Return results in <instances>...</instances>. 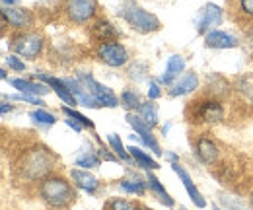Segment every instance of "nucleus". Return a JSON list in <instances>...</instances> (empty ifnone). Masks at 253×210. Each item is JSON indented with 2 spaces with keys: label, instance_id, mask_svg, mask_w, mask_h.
Instances as JSON below:
<instances>
[{
  "label": "nucleus",
  "instance_id": "39",
  "mask_svg": "<svg viewBox=\"0 0 253 210\" xmlns=\"http://www.w3.org/2000/svg\"><path fill=\"white\" fill-rule=\"evenodd\" d=\"M166 158H168L171 164H177V156H175L173 152H168V154H166Z\"/></svg>",
  "mask_w": 253,
  "mask_h": 210
},
{
  "label": "nucleus",
  "instance_id": "20",
  "mask_svg": "<svg viewBox=\"0 0 253 210\" xmlns=\"http://www.w3.org/2000/svg\"><path fill=\"white\" fill-rule=\"evenodd\" d=\"M126 150H128V154H130V158L136 162V166H138V168L148 169V171H150V169H158L160 168L158 162H156V160H152L146 152H142L138 146H128Z\"/></svg>",
  "mask_w": 253,
  "mask_h": 210
},
{
  "label": "nucleus",
  "instance_id": "33",
  "mask_svg": "<svg viewBox=\"0 0 253 210\" xmlns=\"http://www.w3.org/2000/svg\"><path fill=\"white\" fill-rule=\"evenodd\" d=\"M6 62H8V66H10L12 70H16V72H22V70H26V64H24L22 60L18 59L16 55H8V57H6Z\"/></svg>",
  "mask_w": 253,
  "mask_h": 210
},
{
  "label": "nucleus",
  "instance_id": "42",
  "mask_svg": "<svg viewBox=\"0 0 253 210\" xmlns=\"http://www.w3.org/2000/svg\"><path fill=\"white\" fill-rule=\"evenodd\" d=\"M212 210H220V209H218V207H216V205H214V207H212Z\"/></svg>",
  "mask_w": 253,
  "mask_h": 210
},
{
  "label": "nucleus",
  "instance_id": "29",
  "mask_svg": "<svg viewBox=\"0 0 253 210\" xmlns=\"http://www.w3.org/2000/svg\"><path fill=\"white\" fill-rule=\"evenodd\" d=\"M63 113L68 117V119H74V121H78L82 126H88V128H94V123L88 119V117H84L82 113H78V111H74L72 107H68V105H64L63 107Z\"/></svg>",
  "mask_w": 253,
  "mask_h": 210
},
{
  "label": "nucleus",
  "instance_id": "17",
  "mask_svg": "<svg viewBox=\"0 0 253 210\" xmlns=\"http://www.w3.org/2000/svg\"><path fill=\"white\" fill-rule=\"evenodd\" d=\"M70 179L74 181V185H76L78 189H82V191H86V193H95V189H97V185H99V181L95 179L92 173L82 171V169H72V171H70Z\"/></svg>",
  "mask_w": 253,
  "mask_h": 210
},
{
  "label": "nucleus",
  "instance_id": "34",
  "mask_svg": "<svg viewBox=\"0 0 253 210\" xmlns=\"http://www.w3.org/2000/svg\"><path fill=\"white\" fill-rule=\"evenodd\" d=\"M12 99H20V101H26V103H32V105H43L41 99L33 97V95H28V93H20V95H12Z\"/></svg>",
  "mask_w": 253,
  "mask_h": 210
},
{
  "label": "nucleus",
  "instance_id": "2",
  "mask_svg": "<svg viewBox=\"0 0 253 210\" xmlns=\"http://www.w3.org/2000/svg\"><path fill=\"white\" fill-rule=\"evenodd\" d=\"M53 164H55V158L47 148H33L20 160V171L26 179L35 181L43 177L45 173H49Z\"/></svg>",
  "mask_w": 253,
  "mask_h": 210
},
{
  "label": "nucleus",
  "instance_id": "30",
  "mask_svg": "<svg viewBox=\"0 0 253 210\" xmlns=\"http://www.w3.org/2000/svg\"><path fill=\"white\" fill-rule=\"evenodd\" d=\"M109 210H138V207L128 201H123V199H115L109 203Z\"/></svg>",
  "mask_w": 253,
  "mask_h": 210
},
{
  "label": "nucleus",
  "instance_id": "23",
  "mask_svg": "<svg viewBox=\"0 0 253 210\" xmlns=\"http://www.w3.org/2000/svg\"><path fill=\"white\" fill-rule=\"evenodd\" d=\"M119 187H121L125 193L138 195V197H142V195H144V191H146V183L140 179V177H134V179H121Z\"/></svg>",
  "mask_w": 253,
  "mask_h": 210
},
{
  "label": "nucleus",
  "instance_id": "26",
  "mask_svg": "<svg viewBox=\"0 0 253 210\" xmlns=\"http://www.w3.org/2000/svg\"><path fill=\"white\" fill-rule=\"evenodd\" d=\"M30 117H32L37 125H41V126H51L53 123H55V115H51L49 111H45V109H35L30 113Z\"/></svg>",
  "mask_w": 253,
  "mask_h": 210
},
{
  "label": "nucleus",
  "instance_id": "27",
  "mask_svg": "<svg viewBox=\"0 0 253 210\" xmlns=\"http://www.w3.org/2000/svg\"><path fill=\"white\" fill-rule=\"evenodd\" d=\"M121 105H125L126 109H138L140 107V97L134 90H125L121 93Z\"/></svg>",
  "mask_w": 253,
  "mask_h": 210
},
{
  "label": "nucleus",
  "instance_id": "31",
  "mask_svg": "<svg viewBox=\"0 0 253 210\" xmlns=\"http://www.w3.org/2000/svg\"><path fill=\"white\" fill-rule=\"evenodd\" d=\"M220 201H222V205L226 207V210H248L244 203H240V201H236V199H232V197H220Z\"/></svg>",
  "mask_w": 253,
  "mask_h": 210
},
{
  "label": "nucleus",
  "instance_id": "7",
  "mask_svg": "<svg viewBox=\"0 0 253 210\" xmlns=\"http://www.w3.org/2000/svg\"><path fill=\"white\" fill-rule=\"evenodd\" d=\"M222 18H224V12H222L220 6H216V4H207V6H203V10L199 12V18H197V31L199 33H209V31H212V28H216V26H220L222 24Z\"/></svg>",
  "mask_w": 253,
  "mask_h": 210
},
{
  "label": "nucleus",
  "instance_id": "37",
  "mask_svg": "<svg viewBox=\"0 0 253 210\" xmlns=\"http://www.w3.org/2000/svg\"><path fill=\"white\" fill-rule=\"evenodd\" d=\"M66 125H68V126H72L76 132H80V130H82V125H80L78 121H74V119H66Z\"/></svg>",
  "mask_w": 253,
  "mask_h": 210
},
{
  "label": "nucleus",
  "instance_id": "11",
  "mask_svg": "<svg viewBox=\"0 0 253 210\" xmlns=\"http://www.w3.org/2000/svg\"><path fill=\"white\" fill-rule=\"evenodd\" d=\"M95 14L94 0H68V16L76 24H86Z\"/></svg>",
  "mask_w": 253,
  "mask_h": 210
},
{
  "label": "nucleus",
  "instance_id": "10",
  "mask_svg": "<svg viewBox=\"0 0 253 210\" xmlns=\"http://www.w3.org/2000/svg\"><path fill=\"white\" fill-rule=\"evenodd\" d=\"M99 59L109 66H123L128 60V53L121 43H103L99 47Z\"/></svg>",
  "mask_w": 253,
  "mask_h": 210
},
{
  "label": "nucleus",
  "instance_id": "6",
  "mask_svg": "<svg viewBox=\"0 0 253 210\" xmlns=\"http://www.w3.org/2000/svg\"><path fill=\"white\" fill-rule=\"evenodd\" d=\"M78 78H80V82H84V84L88 86V90L94 93V97L97 99L99 105H105V107H117V105H119L117 95L109 90L107 86L99 84L92 74H84V72H82V74H78Z\"/></svg>",
  "mask_w": 253,
  "mask_h": 210
},
{
  "label": "nucleus",
  "instance_id": "38",
  "mask_svg": "<svg viewBox=\"0 0 253 210\" xmlns=\"http://www.w3.org/2000/svg\"><path fill=\"white\" fill-rule=\"evenodd\" d=\"M20 0H2V8H14Z\"/></svg>",
  "mask_w": 253,
  "mask_h": 210
},
{
  "label": "nucleus",
  "instance_id": "4",
  "mask_svg": "<svg viewBox=\"0 0 253 210\" xmlns=\"http://www.w3.org/2000/svg\"><path fill=\"white\" fill-rule=\"evenodd\" d=\"M187 115L191 117L189 121L216 125L224 119V109L216 99H199V101H191Z\"/></svg>",
  "mask_w": 253,
  "mask_h": 210
},
{
  "label": "nucleus",
  "instance_id": "41",
  "mask_svg": "<svg viewBox=\"0 0 253 210\" xmlns=\"http://www.w3.org/2000/svg\"><path fill=\"white\" fill-rule=\"evenodd\" d=\"M140 210H152V209H148V207H140Z\"/></svg>",
  "mask_w": 253,
  "mask_h": 210
},
{
  "label": "nucleus",
  "instance_id": "15",
  "mask_svg": "<svg viewBox=\"0 0 253 210\" xmlns=\"http://www.w3.org/2000/svg\"><path fill=\"white\" fill-rule=\"evenodd\" d=\"M16 90H20L22 93L28 95H45L49 93V86L43 82H32V80H24V78H10L8 80Z\"/></svg>",
  "mask_w": 253,
  "mask_h": 210
},
{
  "label": "nucleus",
  "instance_id": "19",
  "mask_svg": "<svg viewBox=\"0 0 253 210\" xmlns=\"http://www.w3.org/2000/svg\"><path fill=\"white\" fill-rule=\"evenodd\" d=\"M199 88V78H197V74L195 72H187L173 88H171V95L173 97H177V95H187V93H191V91H195Z\"/></svg>",
  "mask_w": 253,
  "mask_h": 210
},
{
  "label": "nucleus",
  "instance_id": "40",
  "mask_svg": "<svg viewBox=\"0 0 253 210\" xmlns=\"http://www.w3.org/2000/svg\"><path fill=\"white\" fill-rule=\"evenodd\" d=\"M8 111H12V107H8V105H6V103H2V113H4V115H6V113H8Z\"/></svg>",
  "mask_w": 253,
  "mask_h": 210
},
{
  "label": "nucleus",
  "instance_id": "25",
  "mask_svg": "<svg viewBox=\"0 0 253 210\" xmlns=\"http://www.w3.org/2000/svg\"><path fill=\"white\" fill-rule=\"evenodd\" d=\"M76 166H80V168H97L99 166V156L92 150H86L84 154H80L76 158Z\"/></svg>",
  "mask_w": 253,
  "mask_h": 210
},
{
  "label": "nucleus",
  "instance_id": "13",
  "mask_svg": "<svg viewBox=\"0 0 253 210\" xmlns=\"http://www.w3.org/2000/svg\"><path fill=\"white\" fill-rule=\"evenodd\" d=\"M205 43L207 47H212V49H234L238 47V39L226 31H209L205 35Z\"/></svg>",
  "mask_w": 253,
  "mask_h": 210
},
{
  "label": "nucleus",
  "instance_id": "43",
  "mask_svg": "<svg viewBox=\"0 0 253 210\" xmlns=\"http://www.w3.org/2000/svg\"><path fill=\"white\" fill-rule=\"evenodd\" d=\"M252 205H253V197H252Z\"/></svg>",
  "mask_w": 253,
  "mask_h": 210
},
{
  "label": "nucleus",
  "instance_id": "3",
  "mask_svg": "<svg viewBox=\"0 0 253 210\" xmlns=\"http://www.w3.org/2000/svg\"><path fill=\"white\" fill-rule=\"evenodd\" d=\"M39 193L43 197V201L55 209H61L66 207L76 195L70 187V183L63 177H47V179L41 183L39 187Z\"/></svg>",
  "mask_w": 253,
  "mask_h": 210
},
{
  "label": "nucleus",
  "instance_id": "12",
  "mask_svg": "<svg viewBox=\"0 0 253 210\" xmlns=\"http://www.w3.org/2000/svg\"><path fill=\"white\" fill-rule=\"evenodd\" d=\"M2 18L8 26L16 28V30H28L33 24V18L30 10L26 8H2Z\"/></svg>",
  "mask_w": 253,
  "mask_h": 210
},
{
  "label": "nucleus",
  "instance_id": "22",
  "mask_svg": "<svg viewBox=\"0 0 253 210\" xmlns=\"http://www.w3.org/2000/svg\"><path fill=\"white\" fill-rule=\"evenodd\" d=\"M94 35L101 41H109V39H117L119 37V31L115 30L107 20H101L94 26Z\"/></svg>",
  "mask_w": 253,
  "mask_h": 210
},
{
  "label": "nucleus",
  "instance_id": "35",
  "mask_svg": "<svg viewBox=\"0 0 253 210\" xmlns=\"http://www.w3.org/2000/svg\"><path fill=\"white\" fill-rule=\"evenodd\" d=\"M160 95H162V91H160L158 82H154V80H152V82L148 84V97H150V99H158Z\"/></svg>",
  "mask_w": 253,
  "mask_h": 210
},
{
  "label": "nucleus",
  "instance_id": "14",
  "mask_svg": "<svg viewBox=\"0 0 253 210\" xmlns=\"http://www.w3.org/2000/svg\"><path fill=\"white\" fill-rule=\"evenodd\" d=\"M171 168H173V171L179 175V179L183 181V185H185V189H187V193H189L191 201L199 207V209H205L207 207V203H205V199H203V195L199 193V189L195 187V183H193V179H191V175L179 166V164H171Z\"/></svg>",
  "mask_w": 253,
  "mask_h": 210
},
{
  "label": "nucleus",
  "instance_id": "36",
  "mask_svg": "<svg viewBox=\"0 0 253 210\" xmlns=\"http://www.w3.org/2000/svg\"><path fill=\"white\" fill-rule=\"evenodd\" d=\"M99 158H103V160H107V162H117V160H119V158H115L113 154H109L107 148H101V150H99Z\"/></svg>",
  "mask_w": 253,
  "mask_h": 210
},
{
  "label": "nucleus",
  "instance_id": "5",
  "mask_svg": "<svg viewBox=\"0 0 253 210\" xmlns=\"http://www.w3.org/2000/svg\"><path fill=\"white\" fill-rule=\"evenodd\" d=\"M12 49L14 53H18L20 57H26V59H37L43 51V37L33 33V31H24L20 35H16L12 39Z\"/></svg>",
  "mask_w": 253,
  "mask_h": 210
},
{
  "label": "nucleus",
  "instance_id": "21",
  "mask_svg": "<svg viewBox=\"0 0 253 210\" xmlns=\"http://www.w3.org/2000/svg\"><path fill=\"white\" fill-rule=\"evenodd\" d=\"M146 183H148V187H150V191L158 197V201L160 203H164L166 207H173V199L168 195V191L162 187V183L158 181V177L154 175V173H150L148 171V177H146Z\"/></svg>",
  "mask_w": 253,
  "mask_h": 210
},
{
  "label": "nucleus",
  "instance_id": "16",
  "mask_svg": "<svg viewBox=\"0 0 253 210\" xmlns=\"http://www.w3.org/2000/svg\"><path fill=\"white\" fill-rule=\"evenodd\" d=\"M183 70H185V59L179 57V55H171V57L168 59V64H166V72L162 74V82H164L166 86L171 84Z\"/></svg>",
  "mask_w": 253,
  "mask_h": 210
},
{
  "label": "nucleus",
  "instance_id": "28",
  "mask_svg": "<svg viewBox=\"0 0 253 210\" xmlns=\"http://www.w3.org/2000/svg\"><path fill=\"white\" fill-rule=\"evenodd\" d=\"M107 142H109L111 150L115 152V154H117L121 160H125V162L128 160V156H130V154L125 150V146H123V142H121V138H119V136H115V134H109V136H107Z\"/></svg>",
  "mask_w": 253,
  "mask_h": 210
},
{
  "label": "nucleus",
  "instance_id": "18",
  "mask_svg": "<svg viewBox=\"0 0 253 210\" xmlns=\"http://www.w3.org/2000/svg\"><path fill=\"white\" fill-rule=\"evenodd\" d=\"M197 156L203 164H212L218 158V148L211 138H201L197 142Z\"/></svg>",
  "mask_w": 253,
  "mask_h": 210
},
{
  "label": "nucleus",
  "instance_id": "9",
  "mask_svg": "<svg viewBox=\"0 0 253 210\" xmlns=\"http://www.w3.org/2000/svg\"><path fill=\"white\" fill-rule=\"evenodd\" d=\"M35 78H37L39 82L47 84L49 88H53V90L57 91V95L63 99V101L66 103V105H68V107L78 103V99L74 97V93L70 91L68 84H66L64 80H61V78H55V76H49V74H43V72H35Z\"/></svg>",
  "mask_w": 253,
  "mask_h": 210
},
{
  "label": "nucleus",
  "instance_id": "8",
  "mask_svg": "<svg viewBox=\"0 0 253 210\" xmlns=\"http://www.w3.org/2000/svg\"><path fill=\"white\" fill-rule=\"evenodd\" d=\"M126 123L134 128V132L140 136V140L150 148V150L154 152L156 156H160L162 154V150H160V144L156 142V138L152 136V126L150 125H146L144 121H142V117L140 115H132V113H128L126 115Z\"/></svg>",
  "mask_w": 253,
  "mask_h": 210
},
{
  "label": "nucleus",
  "instance_id": "24",
  "mask_svg": "<svg viewBox=\"0 0 253 210\" xmlns=\"http://www.w3.org/2000/svg\"><path fill=\"white\" fill-rule=\"evenodd\" d=\"M138 115L142 117V121L150 126H156L158 125V111H156V105L154 103H140L138 107Z\"/></svg>",
  "mask_w": 253,
  "mask_h": 210
},
{
  "label": "nucleus",
  "instance_id": "1",
  "mask_svg": "<svg viewBox=\"0 0 253 210\" xmlns=\"http://www.w3.org/2000/svg\"><path fill=\"white\" fill-rule=\"evenodd\" d=\"M119 16L125 20L130 28H134L140 33H152V31L160 30L158 18L154 14L142 10L134 0H123V4L119 8Z\"/></svg>",
  "mask_w": 253,
  "mask_h": 210
},
{
  "label": "nucleus",
  "instance_id": "32",
  "mask_svg": "<svg viewBox=\"0 0 253 210\" xmlns=\"http://www.w3.org/2000/svg\"><path fill=\"white\" fill-rule=\"evenodd\" d=\"M238 10L246 16L253 20V0H238Z\"/></svg>",
  "mask_w": 253,
  "mask_h": 210
}]
</instances>
